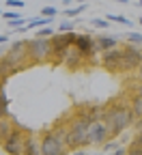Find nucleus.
Instances as JSON below:
<instances>
[{"instance_id":"obj_23","label":"nucleus","mask_w":142,"mask_h":155,"mask_svg":"<svg viewBox=\"0 0 142 155\" xmlns=\"http://www.w3.org/2000/svg\"><path fill=\"white\" fill-rule=\"evenodd\" d=\"M58 13H60V9H56V7H50V5L41 9V17H48V19H52V17H56Z\"/></svg>"},{"instance_id":"obj_5","label":"nucleus","mask_w":142,"mask_h":155,"mask_svg":"<svg viewBox=\"0 0 142 155\" xmlns=\"http://www.w3.org/2000/svg\"><path fill=\"white\" fill-rule=\"evenodd\" d=\"M26 136H28V131H26L24 127L15 125V129L7 136V140H5V142H0V144H2V151H5L7 155H24Z\"/></svg>"},{"instance_id":"obj_22","label":"nucleus","mask_w":142,"mask_h":155,"mask_svg":"<svg viewBox=\"0 0 142 155\" xmlns=\"http://www.w3.org/2000/svg\"><path fill=\"white\" fill-rule=\"evenodd\" d=\"M73 28H75L73 19H63V22L58 24V32H73Z\"/></svg>"},{"instance_id":"obj_21","label":"nucleus","mask_w":142,"mask_h":155,"mask_svg":"<svg viewBox=\"0 0 142 155\" xmlns=\"http://www.w3.org/2000/svg\"><path fill=\"white\" fill-rule=\"evenodd\" d=\"M54 35H56V30H54L52 26H45V28H39L35 37H39V39H52Z\"/></svg>"},{"instance_id":"obj_25","label":"nucleus","mask_w":142,"mask_h":155,"mask_svg":"<svg viewBox=\"0 0 142 155\" xmlns=\"http://www.w3.org/2000/svg\"><path fill=\"white\" fill-rule=\"evenodd\" d=\"M91 26H95V28H110V22L106 17H93L91 19Z\"/></svg>"},{"instance_id":"obj_16","label":"nucleus","mask_w":142,"mask_h":155,"mask_svg":"<svg viewBox=\"0 0 142 155\" xmlns=\"http://www.w3.org/2000/svg\"><path fill=\"white\" fill-rule=\"evenodd\" d=\"M86 7L88 5H75V7H71V9H60V15H63L65 19H73V17H80L84 11H86Z\"/></svg>"},{"instance_id":"obj_30","label":"nucleus","mask_w":142,"mask_h":155,"mask_svg":"<svg viewBox=\"0 0 142 155\" xmlns=\"http://www.w3.org/2000/svg\"><path fill=\"white\" fill-rule=\"evenodd\" d=\"M69 155H88V153H86L84 149H75V151H71Z\"/></svg>"},{"instance_id":"obj_26","label":"nucleus","mask_w":142,"mask_h":155,"mask_svg":"<svg viewBox=\"0 0 142 155\" xmlns=\"http://www.w3.org/2000/svg\"><path fill=\"white\" fill-rule=\"evenodd\" d=\"M2 17L7 19V22H13V19H19L22 15H19L17 11H5V13H2Z\"/></svg>"},{"instance_id":"obj_1","label":"nucleus","mask_w":142,"mask_h":155,"mask_svg":"<svg viewBox=\"0 0 142 155\" xmlns=\"http://www.w3.org/2000/svg\"><path fill=\"white\" fill-rule=\"evenodd\" d=\"M101 121H104L110 129L112 138H118L125 129H129L134 125V114L129 108V99L127 97H121V99L108 101L106 106H101Z\"/></svg>"},{"instance_id":"obj_34","label":"nucleus","mask_w":142,"mask_h":155,"mask_svg":"<svg viewBox=\"0 0 142 155\" xmlns=\"http://www.w3.org/2000/svg\"><path fill=\"white\" fill-rule=\"evenodd\" d=\"M138 22H140V24H142V17H140V19H138Z\"/></svg>"},{"instance_id":"obj_2","label":"nucleus","mask_w":142,"mask_h":155,"mask_svg":"<svg viewBox=\"0 0 142 155\" xmlns=\"http://www.w3.org/2000/svg\"><path fill=\"white\" fill-rule=\"evenodd\" d=\"M2 56L15 67L17 73L30 67V63H28V41H26V39H17V41H13L9 52H5Z\"/></svg>"},{"instance_id":"obj_19","label":"nucleus","mask_w":142,"mask_h":155,"mask_svg":"<svg viewBox=\"0 0 142 155\" xmlns=\"http://www.w3.org/2000/svg\"><path fill=\"white\" fill-rule=\"evenodd\" d=\"M9 116V97L5 91H0V119Z\"/></svg>"},{"instance_id":"obj_7","label":"nucleus","mask_w":142,"mask_h":155,"mask_svg":"<svg viewBox=\"0 0 142 155\" xmlns=\"http://www.w3.org/2000/svg\"><path fill=\"white\" fill-rule=\"evenodd\" d=\"M86 138H88V147L93 144V147H101L104 142H108L112 136H110V129H108V125L101 121V119H97V121H93L91 125H88V131H86Z\"/></svg>"},{"instance_id":"obj_36","label":"nucleus","mask_w":142,"mask_h":155,"mask_svg":"<svg viewBox=\"0 0 142 155\" xmlns=\"http://www.w3.org/2000/svg\"><path fill=\"white\" fill-rule=\"evenodd\" d=\"M0 15H2V11H0Z\"/></svg>"},{"instance_id":"obj_27","label":"nucleus","mask_w":142,"mask_h":155,"mask_svg":"<svg viewBox=\"0 0 142 155\" xmlns=\"http://www.w3.org/2000/svg\"><path fill=\"white\" fill-rule=\"evenodd\" d=\"M24 0H7V7H15V9H24Z\"/></svg>"},{"instance_id":"obj_17","label":"nucleus","mask_w":142,"mask_h":155,"mask_svg":"<svg viewBox=\"0 0 142 155\" xmlns=\"http://www.w3.org/2000/svg\"><path fill=\"white\" fill-rule=\"evenodd\" d=\"M13 73H17V71H15V67L7 61L5 56H0V78H7V80H9Z\"/></svg>"},{"instance_id":"obj_18","label":"nucleus","mask_w":142,"mask_h":155,"mask_svg":"<svg viewBox=\"0 0 142 155\" xmlns=\"http://www.w3.org/2000/svg\"><path fill=\"white\" fill-rule=\"evenodd\" d=\"M106 19H108L110 24L114 22V24H121V26H134V22H131L129 17H125V15H116V13H108Z\"/></svg>"},{"instance_id":"obj_8","label":"nucleus","mask_w":142,"mask_h":155,"mask_svg":"<svg viewBox=\"0 0 142 155\" xmlns=\"http://www.w3.org/2000/svg\"><path fill=\"white\" fill-rule=\"evenodd\" d=\"M73 48L84 56V61H93L97 50H95V37L88 35V32H82V35H78L75 37V41H73Z\"/></svg>"},{"instance_id":"obj_32","label":"nucleus","mask_w":142,"mask_h":155,"mask_svg":"<svg viewBox=\"0 0 142 155\" xmlns=\"http://www.w3.org/2000/svg\"><path fill=\"white\" fill-rule=\"evenodd\" d=\"M116 2H121V5H127V2H129V0H116Z\"/></svg>"},{"instance_id":"obj_24","label":"nucleus","mask_w":142,"mask_h":155,"mask_svg":"<svg viewBox=\"0 0 142 155\" xmlns=\"http://www.w3.org/2000/svg\"><path fill=\"white\" fill-rule=\"evenodd\" d=\"M121 144H118V140L116 138H110L108 142H104V144H101V151H106V153H112L114 149H118Z\"/></svg>"},{"instance_id":"obj_9","label":"nucleus","mask_w":142,"mask_h":155,"mask_svg":"<svg viewBox=\"0 0 142 155\" xmlns=\"http://www.w3.org/2000/svg\"><path fill=\"white\" fill-rule=\"evenodd\" d=\"M121 58H123V52H121V48H116V50H110L106 54H101L99 63L108 73H121Z\"/></svg>"},{"instance_id":"obj_28","label":"nucleus","mask_w":142,"mask_h":155,"mask_svg":"<svg viewBox=\"0 0 142 155\" xmlns=\"http://www.w3.org/2000/svg\"><path fill=\"white\" fill-rule=\"evenodd\" d=\"M127 155H142V149H136V147H127Z\"/></svg>"},{"instance_id":"obj_15","label":"nucleus","mask_w":142,"mask_h":155,"mask_svg":"<svg viewBox=\"0 0 142 155\" xmlns=\"http://www.w3.org/2000/svg\"><path fill=\"white\" fill-rule=\"evenodd\" d=\"M39 26H52V19H48V17H30L28 19V24L19 30V32H24V30H32V28H39Z\"/></svg>"},{"instance_id":"obj_20","label":"nucleus","mask_w":142,"mask_h":155,"mask_svg":"<svg viewBox=\"0 0 142 155\" xmlns=\"http://www.w3.org/2000/svg\"><path fill=\"white\" fill-rule=\"evenodd\" d=\"M125 41H129L136 48H142V32H127L125 35Z\"/></svg>"},{"instance_id":"obj_11","label":"nucleus","mask_w":142,"mask_h":155,"mask_svg":"<svg viewBox=\"0 0 142 155\" xmlns=\"http://www.w3.org/2000/svg\"><path fill=\"white\" fill-rule=\"evenodd\" d=\"M129 108L134 114V121H140L142 119V84H138L134 95L129 97Z\"/></svg>"},{"instance_id":"obj_29","label":"nucleus","mask_w":142,"mask_h":155,"mask_svg":"<svg viewBox=\"0 0 142 155\" xmlns=\"http://www.w3.org/2000/svg\"><path fill=\"white\" fill-rule=\"evenodd\" d=\"M112 155H127V147H118V149H114Z\"/></svg>"},{"instance_id":"obj_12","label":"nucleus","mask_w":142,"mask_h":155,"mask_svg":"<svg viewBox=\"0 0 142 155\" xmlns=\"http://www.w3.org/2000/svg\"><path fill=\"white\" fill-rule=\"evenodd\" d=\"M118 48V37H95V50L101 52V54H106L110 50H116Z\"/></svg>"},{"instance_id":"obj_6","label":"nucleus","mask_w":142,"mask_h":155,"mask_svg":"<svg viewBox=\"0 0 142 155\" xmlns=\"http://www.w3.org/2000/svg\"><path fill=\"white\" fill-rule=\"evenodd\" d=\"M123 52V58H121V73H131V71H138L142 67V50L127 43L121 48Z\"/></svg>"},{"instance_id":"obj_31","label":"nucleus","mask_w":142,"mask_h":155,"mask_svg":"<svg viewBox=\"0 0 142 155\" xmlns=\"http://www.w3.org/2000/svg\"><path fill=\"white\" fill-rule=\"evenodd\" d=\"M7 41H9V35H0V45L7 43Z\"/></svg>"},{"instance_id":"obj_4","label":"nucleus","mask_w":142,"mask_h":155,"mask_svg":"<svg viewBox=\"0 0 142 155\" xmlns=\"http://www.w3.org/2000/svg\"><path fill=\"white\" fill-rule=\"evenodd\" d=\"M52 56V45H50V39H39L32 37L28 41V63L37 65V63H45L50 61Z\"/></svg>"},{"instance_id":"obj_33","label":"nucleus","mask_w":142,"mask_h":155,"mask_svg":"<svg viewBox=\"0 0 142 155\" xmlns=\"http://www.w3.org/2000/svg\"><path fill=\"white\" fill-rule=\"evenodd\" d=\"M136 5H138V7H142V0H136Z\"/></svg>"},{"instance_id":"obj_10","label":"nucleus","mask_w":142,"mask_h":155,"mask_svg":"<svg viewBox=\"0 0 142 155\" xmlns=\"http://www.w3.org/2000/svg\"><path fill=\"white\" fill-rule=\"evenodd\" d=\"M60 63H63L69 71H78L80 67L84 65V56L80 54L75 48H69V50H67V54L63 56V61H60Z\"/></svg>"},{"instance_id":"obj_3","label":"nucleus","mask_w":142,"mask_h":155,"mask_svg":"<svg viewBox=\"0 0 142 155\" xmlns=\"http://www.w3.org/2000/svg\"><path fill=\"white\" fill-rule=\"evenodd\" d=\"M75 37H78L75 30H73V32H56V35L50 39V45H52L50 61H54V63H60V61H63V56L67 54V50L73 48Z\"/></svg>"},{"instance_id":"obj_13","label":"nucleus","mask_w":142,"mask_h":155,"mask_svg":"<svg viewBox=\"0 0 142 155\" xmlns=\"http://www.w3.org/2000/svg\"><path fill=\"white\" fill-rule=\"evenodd\" d=\"M24 155H41V142H39V136L30 134L26 136V144H24Z\"/></svg>"},{"instance_id":"obj_14","label":"nucleus","mask_w":142,"mask_h":155,"mask_svg":"<svg viewBox=\"0 0 142 155\" xmlns=\"http://www.w3.org/2000/svg\"><path fill=\"white\" fill-rule=\"evenodd\" d=\"M15 121L11 119V116H5V119H0V142H5L7 140V136L15 129Z\"/></svg>"},{"instance_id":"obj_35","label":"nucleus","mask_w":142,"mask_h":155,"mask_svg":"<svg viewBox=\"0 0 142 155\" xmlns=\"http://www.w3.org/2000/svg\"><path fill=\"white\" fill-rule=\"evenodd\" d=\"M93 155H99V153H93Z\"/></svg>"}]
</instances>
